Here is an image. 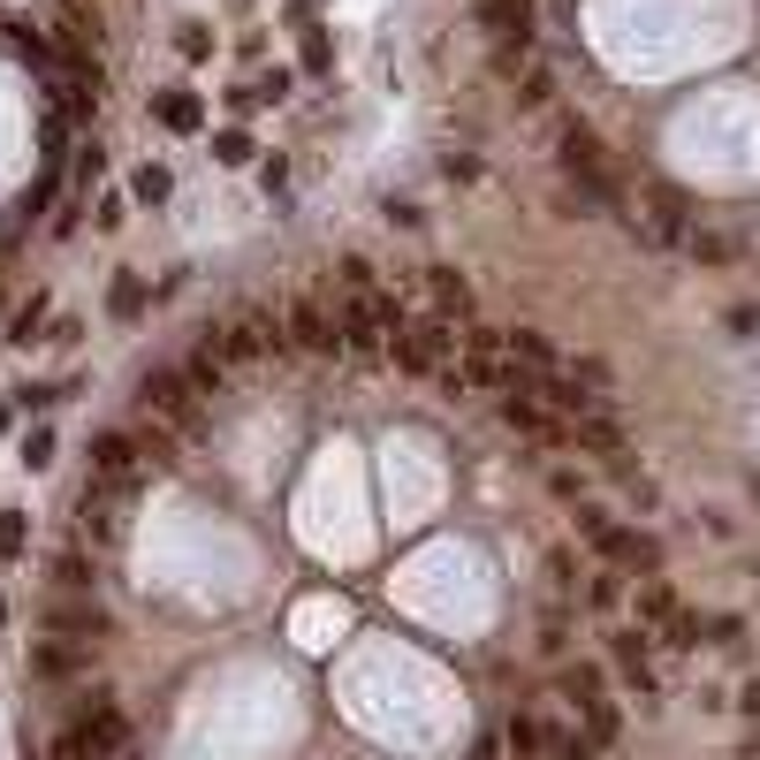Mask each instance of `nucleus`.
Listing matches in <instances>:
<instances>
[{
    "label": "nucleus",
    "mask_w": 760,
    "mask_h": 760,
    "mask_svg": "<svg viewBox=\"0 0 760 760\" xmlns=\"http://www.w3.org/2000/svg\"><path fill=\"white\" fill-rule=\"evenodd\" d=\"M38 669H46V677H77L84 654H77V646H38Z\"/></svg>",
    "instance_id": "21"
},
{
    "label": "nucleus",
    "mask_w": 760,
    "mask_h": 760,
    "mask_svg": "<svg viewBox=\"0 0 760 760\" xmlns=\"http://www.w3.org/2000/svg\"><path fill=\"white\" fill-rule=\"evenodd\" d=\"M0 31H8V46H15V54H31V61L46 54V38H38V31H23V23H0Z\"/></svg>",
    "instance_id": "27"
},
{
    "label": "nucleus",
    "mask_w": 760,
    "mask_h": 760,
    "mask_svg": "<svg viewBox=\"0 0 760 760\" xmlns=\"http://www.w3.org/2000/svg\"><path fill=\"white\" fill-rule=\"evenodd\" d=\"M608 738H616V708H608V700H594V708H586V746L601 753Z\"/></svg>",
    "instance_id": "20"
},
{
    "label": "nucleus",
    "mask_w": 760,
    "mask_h": 760,
    "mask_svg": "<svg viewBox=\"0 0 760 760\" xmlns=\"http://www.w3.org/2000/svg\"><path fill=\"white\" fill-rule=\"evenodd\" d=\"M100 107V84H61V122H92Z\"/></svg>",
    "instance_id": "18"
},
{
    "label": "nucleus",
    "mask_w": 760,
    "mask_h": 760,
    "mask_svg": "<svg viewBox=\"0 0 760 760\" xmlns=\"http://www.w3.org/2000/svg\"><path fill=\"white\" fill-rule=\"evenodd\" d=\"M510 358H517L525 373H540V381L556 373V350H548V335H533V327H517V335H510Z\"/></svg>",
    "instance_id": "13"
},
{
    "label": "nucleus",
    "mask_w": 760,
    "mask_h": 760,
    "mask_svg": "<svg viewBox=\"0 0 760 760\" xmlns=\"http://www.w3.org/2000/svg\"><path fill=\"white\" fill-rule=\"evenodd\" d=\"M502 746H510V753H517V760H548V730H540L533 715H517V723L502 730Z\"/></svg>",
    "instance_id": "15"
},
{
    "label": "nucleus",
    "mask_w": 760,
    "mask_h": 760,
    "mask_svg": "<svg viewBox=\"0 0 760 760\" xmlns=\"http://www.w3.org/2000/svg\"><path fill=\"white\" fill-rule=\"evenodd\" d=\"M304 69H327V31H304Z\"/></svg>",
    "instance_id": "30"
},
{
    "label": "nucleus",
    "mask_w": 760,
    "mask_h": 760,
    "mask_svg": "<svg viewBox=\"0 0 760 760\" xmlns=\"http://www.w3.org/2000/svg\"><path fill=\"white\" fill-rule=\"evenodd\" d=\"M290 342L312 350V358H335V350H342V319H335L319 297H297L290 304Z\"/></svg>",
    "instance_id": "6"
},
{
    "label": "nucleus",
    "mask_w": 760,
    "mask_h": 760,
    "mask_svg": "<svg viewBox=\"0 0 760 760\" xmlns=\"http://www.w3.org/2000/svg\"><path fill=\"white\" fill-rule=\"evenodd\" d=\"M138 456L145 442H130V434H92V479L115 494V487H138Z\"/></svg>",
    "instance_id": "7"
},
{
    "label": "nucleus",
    "mask_w": 760,
    "mask_h": 760,
    "mask_svg": "<svg viewBox=\"0 0 760 760\" xmlns=\"http://www.w3.org/2000/svg\"><path fill=\"white\" fill-rule=\"evenodd\" d=\"M0 556H23V517H15V510L0 517Z\"/></svg>",
    "instance_id": "29"
},
{
    "label": "nucleus",
    "mask_w": 760,
    "mask_h": 760,
    "mask_svg": "<svg viewBox=\"0 0 760 760\" xmlns=\"http://www.w3.org/2000/svg\"><path fill=\"white\" fill-rule=\"evenodd\" d=\"M115 312H122V319H138V312H145V282H138V274H122V282H115Z\"/></svg>",
    "instance_id": "22"
},
{
    "label": "nucleus",
    "mask_w": 760,
    "mask_h": 760,
    "mask_svg": "<svg viewBox=\"0 0 760 760\" xmlns=\"http://www.w3.org/2000/svg\"><path fill=\"white\" fill-rule=\"evenodd\" d=\"M685 213H692L685 190H669V183L646 190V236H654V244H692V221H685Z\"/></svg>",
    "instance_id": "8"
},
{
    "label": "nucleus",
    "mask_w": 760,
    "mask_h": 760,
    "mask_svg": "<svg viewBox=\"0 0 760 760\" xmlns=\"http://www.w3.org/2000/svg\"><path fill=\"white\" fill-rule=\"evenodd\" d=\"M404 335V312L396 297H381V290H358V297L342 304V350H381V342H396Z\"/></svg>",
    "instance_id": "3"
},
{
    "label": "nucleus",
    "mask_w": 760,
    "mask_h": 760,
    "mask_svg": "<svg viewBox=\"0 0 760 760\" xmlns=\"http://www.w3.org/2000/svg\"><path fill=\"white\" fill-rule=\"evenodd\" d=\"M639 608H646V616H662V623H669V616H677V594H669V586H646V594H639Z\"/></svg>",
    "instance_id": "26"
},
{
    "label": "nucleus",
    "mask_w": 760,
    "mask_h": 760,
    "mask_svg": "<svg viewBox=\"0 0 760 760\" xmlns=\"http://www.w3.org/2000/svg\"><path fill=\"white\" fill-rule=\"evenodd\" d=\"M396 365H404V373H449L456 335L442 327V319H434V327H404V335H396Z\"/></svg>",
    "instance_id": "5"
},
{
    "label": "nucleus",
    "mask_w": 760,
    "mask_h": 760,
    "mask_svg": "<svg viewBox=\"0 0 760 760\" xmlns=\"http://www.w3.org/2000/svg\"><path fill=\"white\" fill-rule=\"evenodd\" d=\"M0 426H8V411H0Z\"/></svg>",
    "instance_id": "32"
},
{
    "label": "nucleus",
    "mask_w": 760,
    "mask_h": 760,
    "mask_svg": "<svg viewBox=\"0 0 760 760\" xmlns=\"http://www.w3.org/2000/svg\"><path fill=\"white\" fill-rule=\"evenodd\" d=\"M556 160H563V175H571V190H578L586 206H601V213L623 206V198H616V183H608V160H601V145H594V130H578V122H571Z\"/></svg>",
    "instance_id": "2"
},
{
    "label": "nucleus",
    "mask_w": 760,
    "mask_h": 760,
    "mask_svg": "<svg viewBox=\"0 0 760 760\" xmlns=\"http://www.w3.org/2000/svg\"><path fill=\"white\" fill-rule=\"evenodd\" d=\"M563 700H578V708H594V700H601V669H594V662H578V669H563Z\"/></svg>",
    "instance_id": "17"
},
{
    "label": "nucleus",
    "mask_w": 760,
    "mask_h": 760,
    "mask_svg": "<svg viewBox=\"0 0 760 760\" xmlns=\"http://www.w3.org/2000/svg\"><path fill=\"white\" fill-rule=\"evenodd\" d=\"M138 404H145L167 434H190V442L206 434V411H198V388H190V373H183V365H152L145 388H138Z\"/></svg>",
    "instance_id": "1"
},
{
    "label": "nucleus",
    "mask_w": 760,
    "mask_h": 760,
    "mask_svg": "<svg viewBox=\"0 0 760 760\" xmlns=\"http://www.w3.org/2000/svg\"><path fill=\"white\" fill-rule=\"evenodd\" d=\"M54 631H61V639H100V631H107V608L69 601V608H54Z\"/></svg>",
    "instance_id": "12"
},
{
    "label": "nucleus",
    "mask_w": 760,
    "mask_h": 760,
    "mask_svg": "<svg viewBox=\"0 0 760 760\" xmlns=\"http://www.w3.org/2000/svg\"><path fill=\"white\" fill-rule=\"evenodd\" d=\"M115 753H130V723L115 708H92L84 723L61 730V760H115Z\"/></svg>",
    "instance_id": "4"
},
{
    "label": "nucleus",
    "mask_w": 760,
    "mask_h": 760,
    "mask_svg": "<svg viewBox=\"0 0 760 760\" xmlns=\"http://www.w3.org/2000/svg\"><path fill=\"white\" fill-rule=\"evenodd\" d=\"M563 646H571V623H563V616H548V631H540V654H563Z\"/></svg>",
    "instance_id": "28"
},
{
    "label": "nucleus",
    "mask_w": 760,
    "mask_h": 760,
    "mask_svg": "<svg viewBox=\"0 0 760 760\" xmlns=\"http://www.w3.org/2000/svg\"><path fill=\"white\" fill-rule=\"evenodd\" d=\"M548 578H556V594H571V586H578V556L556 548V556H548Z\"/></svg>",
    "instance_id": "23"
},
{
    "label": "nucleus",
    "mask_w": 760,
    "mask_h": 760,
    "mask_svg": "<svg viewBox=\"0 0 760 760\" xmlns=\"http://www.w3.org/2000/svg\"><path fill=\"white\" fill-rule=\"evenodd\" d=\"M54 586H61V594H92V563H84V556L69 548V556L54 563Z\"/></svg>",
    "instance_id": "19"
},
{
    "label": "nucleus",
    "mask_w": 760,
    "mask_h": 760,
    "mask_svg": "<svg viewBox=\"0 0 760 760\" xmlns=\"http://www.w3.org/2000/svg\"><path fill=\"white\" fill-rule=\"evenodd\" d=\"M213 152L236 167V160H252V138H244V130H221V138H213Z\"/></svg>",
    "instance_id": "25"
},
{
    "label": "nucleus",
    "mask_w": 760,
    "mask_h": 760,
    "mask_svg": "<svg viewBox=\"0 0 760 760\" xmlns=\"http://www.w3.org/2000/svg\"><path fill=\"white\" fill-rule=\"evenodd\" d=\"M183 373H190V388H198V396H221V381H229V358H221V342L206 335V342L190 350V365H183Z\"/></svg>",
    "instance_id": "9"
},
{
    "label": "nucleus",
    "mask_w": 760,
    "mask_h": 760,
    "mask_svg": "<svg viewBox=\"0 0 760 760\" xmlns=\"http://www.w3.org/2000/svg\"><path fill=\"white\" fill-rule=\"evenodd\" d=\"M525 107H548L556 100V84H548V69H525V92H517Z\"/></svg>",
    "instance_id": "24"
},
{
    "label": "nucleus",
    "mask_w": 760,
    "mask_h": 760,
    "mask_svg": "<svg viewBox=\"0 0 760 760\" xmlns=\"http://www.w3.org/2000/svg\"><path fill=\"white\" fill-rule=\"evenodd\" d=\"M479 23L494 38H517V31H533V0H479Z\"/></svg>",
    "instance_id": "11"
},
{
    "label": "nucleus",
    "mask_w": 760,
    "mask_h": 760,
    "mask_svg": "<svg viewBox=\"0 0 760 760\" xmlns=\"http://www.w3.org/2000/svg\"><path fill=\"white\" fill-rule=\"evenodd\" d=\"M152 115H160V130H175V138H190V130L206 122V107H198L190 92H160V100H152Z\"/></svg>",
    "instance_id": "10"
},
{
    "label": "nucleus",
    "mask_w": 760,
    "mask_h": 760,
    "mask_svg": "<svg viewBox=\"0 0 760 760\" xmlns=\"http://www.w3.org/2000/svg\"><path fill=\"white\" fill-rule=\"evenodd\" d=\"M426 290H434V304H442V312H471V282H464V274H449V267H426Z\"/></svg>",
    "instance_id": "14"
},
{
    "label": "nucleus",
    "mask_w": 760,
    "mask_h": 760,
    "mask_svg": "<svg viewBox=\"0 0 760 760\" xmlns=\"http://www.w3.org/2000/svg\"><path fill=\"white\" fill-rule=\"evenodd\" d=\"M616 669H623L639 692H654V669H646V646H639V639H616Z\"/></svg>",
    "instance_id": "16"
},
{
    "label": "nucleus",
    "mask_w": 760,
    "mask_h": 760,
    "mask_svg": "<svg viewBox=\"0 0 760 760\" xmlns=\"http://www.w3.org/2000/svg\"><path fill=\"white\" fill-rule=\"evenodd\" d=\"M471 760H502V738H479V746H471Z\"/></svg>",
    "instance_id": "31"
}]
</instances>
